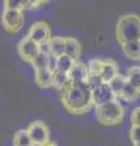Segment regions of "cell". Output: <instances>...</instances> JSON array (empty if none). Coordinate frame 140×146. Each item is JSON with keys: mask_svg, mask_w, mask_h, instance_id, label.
I'll use <instances>...</instances> for the list:
<instances>
[{"mask_svg": "<svg viewBox=\"0 0 140 146\" xmlns=\"http://www.w3.org/2000/svg\"><path fill=\"white\" fill-rule=\"evenodd\" d=\"M17 54L20 55L22 60L32 63L39 54V45L34 43L32 39H29L28 36H26V38L21 39L17 44Z\"/></svg>", "mask_w": 140, "mask_h": 146, "instance_id": "52a82bcc", "label": "cell"}, {"mask_svg": "<svg viewBox=\"0 0 140 146\" xmlns=\"http://www.w3.org/2000/svg\"><path fill=\"white\" fill-rule=\"evenodd\" d=\"M49 45H50V54L57 57L65 54V38L62 36H51V39L49 40Z\"/></svg>", "mask_w": 140, "mask_h": 146, "instance_id": "2e32d148", "label": "cell"}, {"mask_svg": "<svg viewBox=\"0 0 140 146\" xmlns=\"http://www.w3.org/2000/svg\"><path fill=\"white\" fill-rule=\"evenodd\" d=\"M33 1L28 0H6L4 1V10H19L23 11L26 9H32Z\"/></svg>", "mask_w": 140, "mask_h": 146, "instance_id": "9a60e30c", "label": "cell"}, {"mask_svg": "<svg viewBox=\"0 0 140 146\" xmlns=\"http://www.w3.org/2000/svg\"><path fill=\"white\" fill-rule=\"evenodd\" d=\"M28 36L29 39H32L34 43L39 44H43V43H46L51 39V31H50V27L46 22H43V21H38V22H34V23L31 26V28L28 31Z\"/></svg>", "mask_w": 140, "mask_h": 146, "instance_id": "8992f818", "label": "cell"}, {"mask_svg": "<svg viewBox=\"0 0 140 146\" xmlns=\"http://www.w3.org/2000/svg\"><path fill=\"white\" fill-rule=\"evenodd\" d=\"M70 77L68 73L65 72H60V71H55L52 74V86L57 90H64L67 85L70 84Z\"/></svg>", "mask_w": 140, "mask_h": 146, "instance_id": "5bb4252c", "label": "cell"}, {"mask_svg": "<svg viewBox=\"0 0 140 146\" xmlns=\"http://www.w3.org/2000/svg\"><path fill=\"white\" fill-rule=\"evenodd\" d=\"M57 56H55V55L50 54L49 55V60H48V68L50 70L51 72H55L57 71Z\"/></svg>", "mask_w": 140, "mask_h": 146, "instance_id": "4316f807", "label": "cell"}, {"mask_svg": "<svg viewBox=\"0 0 140 146\" xmlns=\"http://www.w3.org/2000/svg\"><path fill=\"white\" fill-rule=\"evenodd\" d=\"M130 122H132V125L140 127V106L133 110L132 116H130Z\"/></svg>", "mask_w": 140, "mask_h": 146, "instance_id": "484cf974", "label": "cell"}, {"mask_svg": "<svg viewBox=\"0 0 140 146\" xmlns=\"http://www.w3.org/2000/svg\"><path fill=\"white\" fill-rule=\"evenodd\" d=\"M139 95H140V90L127 82V84L124 85V88H123V90H122L119 98L125 100V101H133V100L137 99Z\"/></svg>", "mask_w": 140, "mask_h": 146, "instance_id": "d6986e66", "label": "cell"}, {"mask_svg": "<svg viewBox=\"0 0 140 146\" xmlns=\"http://www.w3.org/2000/svg\"><path fill=\"white\" fill-rule=\"evenodd\" d=\"M127 82L140 90V67H132L127 72Z\"/></svg>", "mask_w": 140, "mask_h": 146, "instance_id": "ffe728a7", "label": "cell"}, {"mask_svg": "<svg viewBox=\"0 0 140 146\" xmlns=\"http://www.w3.org/2000/svg\"><path fill=\"white\" fill-rule=\"evenodd\" d=\"M28 135L33 144L45 145L50 141V131L48 125L42 121H34L27 128Z\"/></svg>", "mask_w": 140, "mask_h": 146, "instance_id": "5b68a950", "label": "cell"}, {"mask_svg": "<svg viewBox=\"0 0 140 146\" xmlns=\"http://www.w3.org/2000/svg\"><path fill=\"white\" fill-rule=\"evenodd\" d=\"M133 146H140V141H137V143H134Z\"/></svg>", "mask_w": 140, "mask_h": 146, "instance_id": "f546056e", "label": "cell"}, {"mask_svg": "<svg viewBox=\"0 0 140 146\" xmlns=\"http://www.w3.org/2000/svg\"><path fill=\"white\" fill-rule=\"evenodd\" d=\"M32 146H44V145H39V144H33Z\"/></svg>", "mask_w": 140, "mask_h": 146, "instance_id": "4dcf8cb0", "label": "cell"}, {"mask_svg": "<svg viewBox=\"0 0 140 146\" xmlns=\"http://www.w3.org/2000/svg\"><path fill=\"white\" fill-rule=\"evenodd\" d=\"M48 60H49V55L39 52L38 56L34 58L32 62V66L34 68V71H39V70H44L48 68Z\"/></svg>", "mask_w": 140, "mask_h": 146, "instance_id": "7402d4cb", "label": "cell"}, {"mask_svg": "<svg viewBox=\"0 0 140 146\" xmlns=\"http://www.w3.org/2000/svg\"><path fill=\"white\" fill-rule=\"evenodd\" d=\"M116 36L119 44L140 40V17L134 13L122 16L116 27Z\"/></svg>", "mask_w": 140, "mask_h": 146, "instance_id": "7a4b0ae2", "label": "cell"}, {"mask_svg": "<svg viewBox=\"0 0 140 146\" xmlns=\"http://www.w3.org/2000/svg\"><path fill=\"white\" fill-rule=\"evenodd\" d=\"M82 51V45L74 38L67 36L65 38V55L71 57L73 61H78Z\"/></svg>", "mask_w": 140, "mask_h": 146, "instance_id": "8fae6325", "label": "cell"}, {"mask_svg": "<svg viewBox=\"0 0 140 146\" xmlns=\"http://www.w3.org/2000/svg\"><path fill=\"white\" fill-rule=\"evenodd\" d=\"M52 74L54 72H51L49 68L34 71V80L40 88H50L52 86Z\"/></svg>", "mask_w": 140, "mask_h": 146, "instance_id": "7c38bea8", "label": "cell"}, {"mask_svg": "<svg viewBox=\"0 0 140 146\" xmlns=\"http://www.w3.org/2000/svg\"><path fill=\"white\" fill-rule=\"evenodd\" d=\"M95 108L98 121L105 125L118 124L124 117V108L122 107V105L117 100L98 106Z\"/></svg>", "mask_w": 140, "mask_h": 146, "instance_id": "3957f363", "label": "cell"}, {"mask_svg": "<svg viewBox=\"0 0 140 146\" xmlns=\"http://www.w3.org/2000/svg\"><path fill=\"white\" fill-rule=\"evenodd\" d=\"M3 27L9 33H17L25 23L23 11L19 10H4L1 16Z\"/></svg>", "mask_w": 140, "mask_h": 146, "instance_id": "277c9868", "label": "cell"}, {"mask_svg": "<svg viewBox=\"0 0 140 146\" xmlns=\"http://www.w3.org/2000/svg\"><path fill=\"white\" fill-rule=\"evenodd\" d=\"M74 62L71 57L66 56V55H61L60 57L57 58V71L60 72H65V73H68L70 70L72 68V66L74 65Z\"/></svg>", "mask_w": 140, "mask_h": 146, "instance_id": "44dd1931", "label": "cell"}, {"mask_svg": "<svg viewBox=\"0 0 140 146\" xmlns=\"http://www.w3.org/2000/svg\"><path fill=\"white\" fill-rule=\"evenodd\" d=\"M39 52L50 55V45H49V42L43 43V44H39Z\"/></svg>", "mask_w": 140, "mask_h": 146, "instance_id": "83f0119b", "label": "cell"}, {"mask_svg": "<svg viewBox=\"0 0 140 146\" xmlns=\"http://www.w3.org/2000/svg\"><path fill=\"white\" fill-rule=\"evenodd\" d=\"M107 84L110 85L111 90L113 91V94L116 95V96L119 98L122 90H123V88H124V85L127 84V78H125V76L118 74V76L115 77V78L112 79L110 83H107Z\"/></svg>", "mask_w": 140, "mask_h": 146, "instance_id": "e0dca14e", "label": "cell"}, {"mask_svg": "<svg viewBox=\"0 0 140 146\" xmlns=\"http://www.w3.org/2000/svg\"><path fill=\"white\" fill-rule=\"evenodd\" d=\"M87 83L88 85L90 86V89H95L98 88L99 85H101L104 82L101 79V77L99 73H89V76H88V79H87Z\"/></svg>", "mask_w": 140, "mask_h": 146, "instance_id": "603a6c76", "label": "cell"}, {"mask_svg": "<svg viewBox=\"0 0 140 146\" xmlns=\"http://www.w3.org/2000/svg\"><path fill=\"white\" fill-rule=\"evenodd\" d=\"M129 138L132 140V143H137V141H140V127L137 125H132L129 131Z\"/></svg>", "mask_w": 140, "mask_h": 146, "instance_id": "d4e9b609", "label": "cell"}, {"mask_svg": "<svg viewBox=\"0 0 140 146\" xmlns=\"http://www.w3.org/2000/svg\"><path fill=\"white\" fill-rule=\"evenodd\" d=\"M104 60H100V58H94V60H90L88 62V72L89 73H99L100 74L101 67H102Z\"/></svg>", "mask_w": 140, "mask_h": 146, "instance_id": "cb8c5ba5", "label": "cell"}, {"mask_svg": "<svg viewBox=\"0 0 140 146\" xmlns=\"http://www.w3.org/2000/svg\"><path fill=\"white\" fill-rule=\"evenodd\" d=\"M122 51L124 55L132 60H140V43L139 42H130L122 44Z\"/></svg>", "mask_w": 140, "mask_h": 146, "instance_id": "4fadbf2b", "label": "cell"}, {"mask_svg": "<svg viewBox=\"0 0 140 146\" xmlns=\"http://www.w3.org/2000/svg\"><path fill=\"white\" fill-rule=\"evenodd\" d=\"M61 93L62 105L70 113H84L94 106L92 89L87 82H70Z\"/></svg>", "mask_w": 140, "mask_h": 146, "instance_id": "6da1fadb", "label": "cell"}, {"mask_svg": "<svg viewBox=\"0 0 140 146\" xmlns=\"http://www.w3.org/2000/svg\"><path fill=\"white\" fill-rule=\"evenodd\" d=\"M88 76H89V72H88L87 65H84V63L79 62V61H76L74 65L72 66V68L68 72L70 80L76 82V83H79V82H87Z\"/></svg>", "mask_w": 140, "mask_h": 146, "instance_id": "9c48e42d", "label": "cell"}, {"mask_svg": "<svg viewBox=\"0 0 140 146\" xmlns=\"http://www.w3.org/2000/svg\"><path fill=\"white\" fill-rule=\"evenodd\" d=\"M33 143L31 140L27 129H21L13 136V146H32Z\"/></svg>", "mask_w": 140, "mask_h": 146, "instance_id": "ac0fdd59", "label": "cell"}, {"mask_svg": "<svg viewBox=\"0 0 140 146\" xmlns=\"http://www.w3.org/2000/svg\"><path fill=\"white\" fill-rule=\"evenodd\" d=\"M118 73V67H117V63L112 60H104L101 71H100V77L104 83H110V82L117 77Z\"/></svg>", "mask_w": 140, "mask_h": 146, "instance_id": "30bf717a", "label": "cell"}, {"mask_svg": "<svg viewBox=\"0 0 140 146\" xmlns=\"http://www.w3.org/2000/svg\"><path fill=\"white\" fill-rule=\"evenodd\" d=\"M44 146H56V145L54 144V143H51V141H49V143H48V144H45Z\"/></svg>", "mask_w": 140, "mask_h": 146, "instance_id": "f1b7e54d", "label": "cell"}, {"mask_svg": "<svg viewBox=\"0 0 140 146\" xmlns=\"http://www.w3.org/2000/svg\"><path fill=\"white\" fill-rule=\"evenodd\" d=\"M92 95H93V104L95 107L105 105L107 102L115 101L117 98L107 83H102L101 85H99L98 88L93 89Z\"/></svg>", "mask_w": 140, "mask_h": 146, "instance_id": "ba28073f", "label": "cell"}]
</instances>
